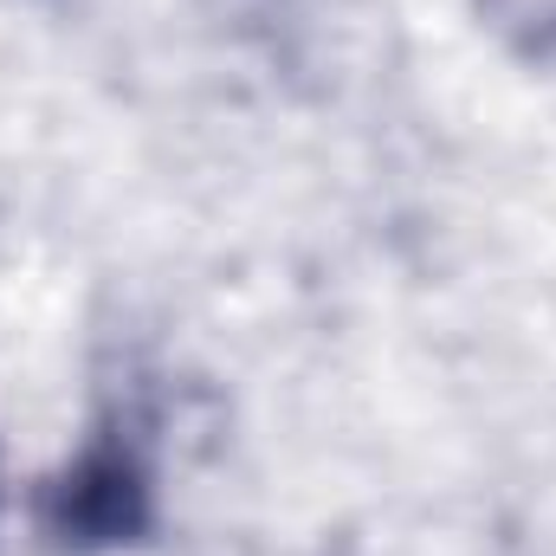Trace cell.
Returning <instances> with one entry per match:
<instances>
[{
    "mask_svg": "<svg viewBox=\"0 0 556 556\" xmlns=\"http://www.w3.org/2000/svg\"><path fill=\"white\" fill-rule=\"evenodd\" d=\"M155 525V485L130 446L98 440L46 485V531L65 551H124Z\"/></svg>",
    "mask_w": 556,
    "mask_h": 556,
    "instance_id": "cell-1",
    "label": "cell"
}]
</instances>
